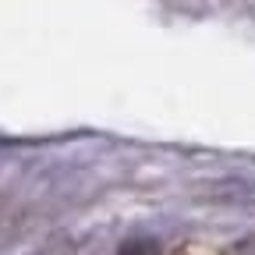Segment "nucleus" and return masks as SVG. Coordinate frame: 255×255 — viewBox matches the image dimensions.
I'll list each match as a JSON object with an SVG mask.
<instances>
[{"instance_id":"1","label":"nucleus","mask_w":255,"mask_h":255,"mask_svg":"<svg viewBox=\"0 0 255 255\" xmlns=\"http://www.w3.org/2000/svg\"><path fill=\"white\" fill-rule=\"evenodd\" d=\"M121 255H156V241H131L121 248Z\"/></svg>"},{"instance_id":"2","label":"nucleus","mask_w":255,"mask_h":255,"mask_svg":"<svg viewBox=\"0 0 255 255\" xmlns=\"http://www.w3.org/2000/svg\"><path fill=\"white\" fill-rule=\"evenodd\" d=\"M231 255H255V238H252V241H241Z\"/></svg>"}]
</instances>
